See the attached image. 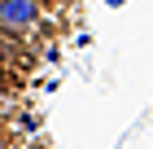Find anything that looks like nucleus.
<instances>
[{
  "label": "nucleus",
  "instance_id": "1",
  "mask_svg": "<svg viewBox=\"0 0 153 149\" xmlns=\"http://www.w3.org/2000/svg\"><path fill=\"white\" fill-rule=\"evenodd\" d=\"M44 18V0H0V35L22 40L31 35Z\"/></svg>",
  "mask_w": 153,
  "mask_h": 149
},
{
  "label": "nucleus",
  "instance_id": "2",
  "mask_svg": "<svg viewBox=\"0 0 153 149\" xmlns=\"http://www.w3.org/2000/svg\"><path fill=\"white\" fill-rule=\"evenodd\" d=\"M0 149H9V145H4V140H0Z\"/></svg>",
  "mask_w": 153,
  "mask_h": 149
}]
</instances>
